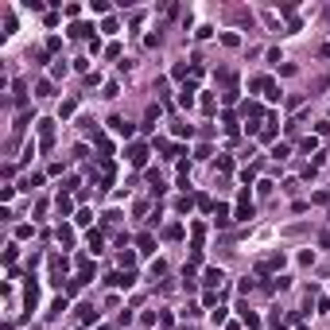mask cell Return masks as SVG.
Segmentation results:
<instances>
[{
	"label": "cell",
	"mask_w": 330,
	"mask_h": 330,
	"mask_svg": "<svg viewBox=\"0 0 330 330\" xmlns=\"http://www.w3.org/2000/svg\"><path fill=\"white\" fill-rule=\"evenodd\" d=\"M253 218V198H249V187H241L237 194V210H233V221H249Z\"/></svg>",
	"instance_id": "obj_1"
},
{
	"label": "cell",
	"mask_w": 330,
	"mask_h": 330,
	"mask_svg": "<svg viewBox=\"0 0 330 330\" xmlns=\"http://www.w3.org/2000/svg\"><path fill=\"white\" fill-rule=\"evenodd\" d=\"M283 268V253H272V257H264L260 264H257V272L260 276H268V272H280Z\"/></svg>",
	"instance_id": "obj_2"
},
{
	"label": "cell",
	"mask_w": 330,
	"mask_h": 330,
	"mask_svg": "<svg viewBox=\"0 0 330 330\" xmlns=\"http://www.w3.org/2000/svg\"><path fill=\"white\" fill-rule=\"evenodd\" d=\"M148 156H152L148 144H132V148H128V164H132V167H144V164H148Z\"/></svg>",
	"instance_id": "obj_3"
},
{
	"label": "cell",
	"mask_w": 330,
	"mask_h": 330,
	"mask_svg": "<svg viewBox=\"0 0 330 330\" xmlns=\"http://www.w3.org/2000/svg\"><path fill=\"white\" fill-rule=\"evenodd\" d=\"M35 124H39V144L51 148V140H55V120H35Z\"/></svg>",
	"instance_id": "obj_4"
},
{
	"label": "cell",
	"mask_w": 330,
	"mask_h": 330,
	"mask_svg": "<svg viewBox=\"0 0 330 330\" xmlns=\"http://www.w3.org/2000/svg\"><path fill=\"white\" fill-rule=\"evenodd\" d=\"M202 283H206V287L214 291V287H221V283H225V272H221V268H206V276H202Z\"/></svg>",
	"instance_id": "obj_5"
},
{
	"label": "cell",
	"mask_w": 330,
	"mask_h": 330,
	"mask_svg": "<svg viewBox=\"0 0 330 330\" xmlns=\"http://www.w3.org/2000/svg\"><path fill=\"white\" fill-rule=\"evenodd\" d=\"M109 128H113V132H117V136H124V140L132 136V124H128L124 117H109Z\"/></svg>",
	"instance_id": "obj_6"
},
{
	"label": "cell",
	"mask_w": 330,
	"mask_h": 330,
	"mask_svg": "<svg viewBox=\"0 0 330 330\" xmlns=\"http://www.w3.org/2000/svg\"><path fill=\"white\" fill-rule=\"evenodd\" d=\"M70 39H90V43H94L97 35H94V27H90V24H74V27H70Z\"/></svg>",
	"instance_id": "obj_7"
},
{
	"label": "cell",
	"mask_w": 330,
	"mask_h": 330,
	"mask_svg": "<svg viewBox=\"0 0 330 330\" xmlns=\"http://www.w3.org/2000/svg\"><path fill=\"white\" fill-rule=\"evenodd\" d=\"M113 287H132V280H136V272H113V276H105Z\"/></svg>",
	"instance_id": "obj_8"
},
{
	"label": "cell",
	"mask_w": 330,
	"mask_h": 330,
	"mask_svg": "<svg viewBox=\"0 0 330 330\" xmlns=\"http://www.w3.org/2000/svg\"><path fill=\"white\" fill-rule=\"evenodd\" d=\"M179 105H183V109H190V105H194V82H187V86L179 90Z\"/></svg>",
	"instance_id": "obj_9"
},
{
	"label": "cell",
	"mask_w": 330,
	"mask_h": 330,
	"mask_svg": "<svg viewBox=\"0 0 330 330\" xmlns=\"http://www.w3.org/2000/svg\"><path fill=\"white\" fill-rule=\"evenodd\" d=\"M136 253H156V237L152 233H140L136 237Z\"/></svg>",
	"instance_id": "obj_10"
},
{
	"label": "cell",
	"mask_w": 330,
	"mask_h": 330,
	"mask_svg": "<svg viewBox=\"0 0 330 330\" xmlns=\"http://www.w3.org/2000/svg\"><path fill=\"white\" fill-rule=\"evenodd\" d=\"M136 268V249H120V272H132Z\"/></svg>",
	"instance_id": "obj_11"
},
{
	"label": "cell",
	"mask_w": 330,
	"mask_h": 330,
	"mask_svg": "<svg viewBox=\"0 0 330 330\" xmlns=\"http://www.w3.org/2000/svg\"><path fill=\"white\" fill-rule=\"evenodd\" d=\"M214 221H218L221 229H225V225H233V214H229V206H221V202H218V206H214Z\"/></svg>",
	"instance_id": "obj_12"
},
{
	"label": "cell",
	"mask_w": 330,
	"mask_h": 330,
	"mask_svg": "<svg viewBox=\"0 0 330 330\" xmlns=\"http://www.w3.org/2000/svg\"><path fill=\"white\" fill-rule=\"evenodd\" d=\"M179 237H183V225H179V221L164 225V241H179Z\"/></svg>",
	"instance_id": "obj_13"
},
{
	"label": "cell",
	"mask_w": 330,
	"mask_h": 330,
	"mask_svg": "<svg viewBox=\"0 0 330 330\" xmlns=\"http://www.w3.org/2000/svg\"><path fill=\"white\" fill-rule=\"evenodd\" d=\"M241 113H245V117H249V120H253V124H257V117H260V105H257V101H249V105H241Z\"/></svg>",
	"instance_id": "obj_14"
},
{
	"label": "cell",
	"mask_w": 330,
	"mask_h": 330,
	"mask_svg": "<svg viewBox=\"0 0 330 330\" xmlns=\"http://www.w3.org/2000/svg\"><path fill=\"white\" fill-rule=\"evenodd\" d=\"M39 303V283H27V311H35Z\"/></svg>",
	"instance_id": "obj_15"
},
{
	"label": "cell",
	"mask_w": 330,
	"mask_h": 330,
	"mask_svg": "<svg viewBox=\"0 0 330 330\" xmlns=\"http://www.w3.org/2000/svg\"><path fill=\"white\" fill-rule=\"evenodd\" d=\"M58 241H62V245H74V229H70V225H58V233H55Z\"/></svg>",
	"instance_id": "obj_16"
},
{
	"label": "cell",
	"mask_w": 330,
	"mask_h": 330,
	"mask_svg": "<svg viewBox=\"0 0 330 330\" xmlns=\"http://www.w3.org/2000/svg\"><path fill=\"white\" fill-rule=\"evenodd\" d=\"M62 311H66V295H58L55 303H51V315H47V319H58Z\"/></svg>",
	"instance_id": "obj_17"
},
{
	"label": "cell",
	"mask_w": 330,
	"mask_h": 330,
	"mask_svg": "<svg viewBox=\"0 0 330 330\" xmlns=\"http://www.w3.org/2000/svg\"><path fill=\"white\" fill-rule=\"evenodd\" d=\"M291 156V144H276L272 148V160H287Z\"/></svg>",
	"instance_id": "obj_18"
},
{
	"label": "cell",
	"mask_w": 330,
	"mask_h": 330,
	"mask_svg": "<svg viewBox=\"0 0 330 330\" xmlns=\"http://www.w3.org/2000/svg\"><path fill=\"white\" fill-rule=\"evenodd\" d=\"M74 210V202H70V194H58V214H70Z\"/></svg>",
	"instance_id": "obj_19"
},
{
	"label": "cell",
	"mask_w": 330,
	"mask_h": 330,
	"mask_svg": "<svg viewBox=\"0 0 330 330\" xmlns=\"http://www.w3.org/2000/svg\"><path fill=\"white\" fill-rule=\"evenodd\" d=\"M74 109H78V101H62V109H58V117L66 120V117H74Z\"/></svg>",
	"instance_id": "obj_20"
},
{
	"label": "cell",
	"mask_w": 330,
	"mask_h": 330,
	"mask_svg": "<svg viewBox=\"0 0 330 330\" xmlns=\"http://www.w3.org/2000/svg\"><path fill=\"white\" fill-rule=\"evenodd\" d=\"M35 97H51V82H47V78L35 86Z\"/></svg>",
	"instance_id": "obj_21"
},
{
	"label": "cell",
	"mask_w": 330,
	"mask_h": 330,
	"mask_svg": "<svg viewBox=\"0 0 330 330\" xmlns=\"http://www.w3.org/2000/svg\"><path fill=\"white\" fill-rule=\"evenodd\" d=\"M101 245H105V241H101V233H90V249H94V257L101 253Z\"/></svg>",
	"instance_id": "obj_22"
},
{
	"label": "cell",
	"mask_w": 330,
	"mask_h": 330,
	"mask_svg": "<svg viewBox=\"0 0 330 330\" xmlns=\"http://www.w3.org/2000/svg\"><path fill=\"white\" fill-rule=\"evenodd\" d=\"M82 283H86V280H82V276H70V280H66V291H70V295H74V291H78V287H82Z\"/></svg>",
	"instance_id": "obj_23"
},
{
	"label": "cell",
	"mask_w": 330,
	"mask_h": 330,
	"mask_svg": "<svg viewBox=\"0 0 330 330\" xmlns=\"http://www.w3.org/2000/svg\"><path fill=\"white\" fill-rule=\"evenodd\" d=\"M78 315H82V323H97V311H94V307H82Z\"/></svg>",
	"instance_id": "obj_24"
},
{
	"label": "cell",
	"mask_w": 330,
	"mask_h": 330,
	"mask_svg": "<svg viewBox=\"0 0 330 330\" xmlns=\"http://www.w3.org/2000/svg\"><path fill=\"white\" fill-rule=\"evenodd\" d=\"M74 221H78V225H90V221H94V214H90V210H78V214H74Z\"/></svg>",
	"instance_id": "obj_25"
},
{
	"label": "cell",
	"mask_w": 330,
	"mask_h": 330,
	"mask_svg": "<svg viewBox=\"0 0 330 330\" xmlns=\"http://www.w3.org/2000/svg\"><path fill=\"white\" fill-rule=\"evenodd\" d=\"M171 132H175V136H190L194 128H190V124H171Z\"/></svg>",
	"instance_id": "obj_26"
},
{
	"label": "cell",
	"mask_w": 330,
	"mask_h": 330,
	"mask_svg": "<svg viewBox=\"0 0 330 330\" xmlns=\"http://www.w3.org/2000/svg\"><path fill=\"white\" fill-rule=\"evenodd\" d=\"M4 264H8V268L16 264V245H8V249H4Z\"/></svg>",
	"instance_id": "obj_27"
}]
</instances>
